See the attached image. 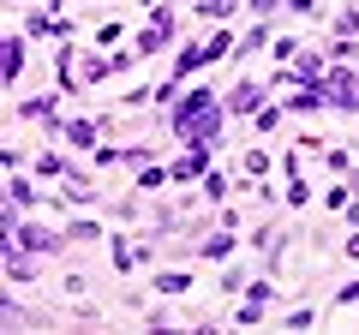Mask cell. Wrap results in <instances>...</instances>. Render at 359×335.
Returning <instances> with one entry per match:
<instances>
[{
  "label": "cell",
  "instance_id": "obj_8",
  "mask_svg": "<svg viewBox=\"0 0 359 335\" xmlns=\"http://www.w3.org/2000/svg\"><path fill=\"white\" fill-rule=\"evenodd\" d=\"M186 287H192L186 270H162V275H156V294H186Z\"/></svg>",
  "mask_w": 359,
  "mask_h": 335
},
{
  "label": "cell",
  "instance_id": "obj_5",
  "mask_svg": "<svg viewBox=\"0 0 359 335\" xmlns=\"http://www.w3.org/2000/svg\"><path fill=\"white\" fill-rule=\"evenodd\" d=\"M66 144L72 150H96V120H66Z\"/></svg>",
  "mask_w": 359,
  "mask_h": 335
},
{
  "label": "cell",
  "instance_id": "obj_7",
  "mask_svg": "<svg viewBox=\"0 0 359 335\" xmlns=\"http://www.w3.org/2000/svg\"><path fill=\"white\" fill-rule=\"evenodd\" d=\"M18 72H25V36L6 42V84H18Z\"/></svg>",
  "mask_w": 359,
  "mask_h": 335
},
{
  "label": "cell",
  "instance_id": "obj_3",
  "mask_svg": "<svg viewBox=\"0 0 359 335\" xmlns=\"http://www.w3.org/2000/svg\"><path fill=\"white\" fill-rule=\"evenodd\" d=\"M168 36H174V13L162 6V13H156V25L138 36V54H162V48H168Z\"/></svg>",
  "mask_w": 359,
  "mask_h": 335
},
{
  "label": "cell",
  "instance_id": "obj_11",
  "mask_svg": "<svg viewBox=\"0 0 359 335\" xmlns=\"http://www.w3.org/2000/svg\"><path fill=\"white\" fill-rule=\"evenodd\" d=\"M6 198H13V204H18V210H25V204H36V192H30V186H25V180H6Z\"/></svg>",
  "mask_w": 359,
  "mask_h": 335
},
{
  "label": "cell",
  "instance_id": "obj_2",
  "mask_svg": "<svg viewBox=\"0 0 359 335\" xmlns=\"http://www.w3.org/2000/svg\"><path fill=\"white\" fill-rule=\"evenodd\" d=\"M66 240H72V233H66V228L54 233V228H36V221H30L25 233H13V245H25V252H60Z\"/></svg>",
  "mask_w": 359,
  "mask_h": 335
},
{
  "label": "cell",
  "instance_id": "obj_6",
  "mask_svg": "<svg viewBox=\"0 0 359 335\" xmlns=\"http://www.w3.org/2000/svg\"><path fill=\"white\" fill-rule=\"evenodd\" d=\"M198 174H204V144H192V156H180V162H174V180H180V186L198 180Z\"/></svg>",
  "mask_w": 359,
  "mask_h": 335
},
{
  "label": "cell",
  "instance_id": "obj_4",
  "mask_svg": "<svg viewBox=\"0 0 359 335\" xmlns=\"http://www.w3.org/2000/svg\"><path fill=\"white\" fill-rule=\"evenodd\" d=\"M257 108H264V84L240 78V84H233V96H228V114H257Z\"/></svg>",
  "mask_w": 359,
  "mask_h": 335
},
{
  "label": "cell",
  "instance_id": "obj_9",
  "mask_svg": "<svg viewBox=\"0 0 359 335\" xmlns=\"http://www.w3.org/2000/svg\"><path fill=\"white\" fill-rule=\"evenodd\" d=\"M66 233H72V240H84V245L102 240V228H96V221H66Z\"/></svg>",
  "mask_w": 359,
  "mask_h": 335
},
{
  "label": "cell",
  "instance_id": "obj_1",
  "mask_svg": "<svg viewBox=\"0 0 359 335\" xmlns=\"http://www.w3.org/2000/svg\"><path fill=\"white\" fill-rule=\"evenodd\" d=\"M323 96H330L335 114H353L359 108V78L347 72V66H330V72H323Z\"/></svg>",
  "mask_w": 359,
  "mask_h": 335
},
{
  "label": "cell",
  "instance_id": "obj_15",
  "mask_svg": "<svg viewBox=\"0 0 359 335\" xmlns=\"http://www.w3.org/2000/svg\"><path fill=\"white\" fill-rule=\"evenodd\" d=\"M287 6H294V13H311V0H287Z\"/></svg>",
  "mask_w": 359,
  "mask_h": 335
},
{
  "label": "cell",
  "instance_id": "obj_10",
  "mask_svg": "<svg viewBox=\"0 0 359 335\" xmlns=\"http://www.w3.org/2000/svg\"><path fill=\"white\" fill-rule=\"evenodd\" d=\"M204 198L216 204V198H228V174H204Z\"/></svg>",
  "mask_w": 359,
  "mask_h": 335
},
{
  "label": "cell",
  "instance_id": "obj_14",
  "mask_svg": "<svg viewBox=\"0 0 359 335\" xmlns=\"http://www.w3.org/2000/svg\"><path fill=\"white\" fill-rule=\"evenodd\" d=\"M341 252H347V258H359V233H347V245H341Z\"/></svg>",
  "mask_w": 359,
  "mask_h": 335
},
{
  "label": "cell",
  "instance_id": "obj_12",
  "mask_svg": "<svg viewBox=\"0 0 359 335\" xmlns=\"http://www.w3.org/2000/svg\"><path fill=\"white\" fill-rule=\"evenodd\" d=\"M233 6H240V0H204V18H228Z\"/></svg>",
  "mask_w": 359,
  "mask_h": 335
},
{
  "label": "cell",
  "instance_id": "obj_13",
  "mask_svg": "<svg viewBox=\"0 0 359 335\" xmlns=\"http://www.w3.org/2000/svg\"><path fill=\"white\" fill-rule=\"evenodd\" d=\"M245 174H269V150H252V156H245Z\"/></svg>",
  "mask_w": 359,
  "mask_h": 335
}]
</instances>
